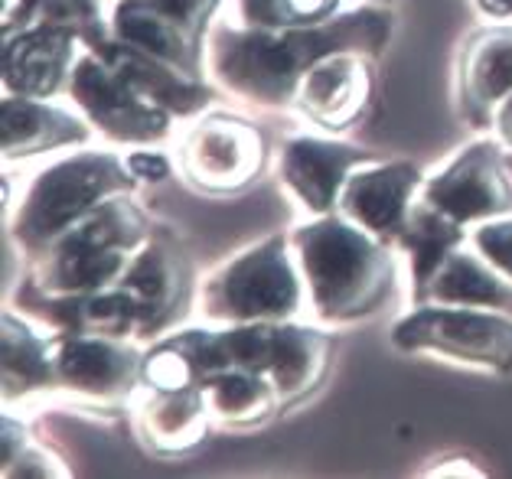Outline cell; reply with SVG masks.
I'll return each instance as SVG.
<instances>
[{
	"mask_svg": "<svg viewBox=\"0 0 512 479\" xmlns=\"http://www.w3.org/2000/svg\"><path fill=\"white\" fill-rule=\"evenodd\" d=\"M389 36L382 14H356L346 20H323L314 27H219L212 36V69L232 92L255 102H287L304 72L333 53H376Z\"/></svg>",
	"mask_w": 512,
	"mask_h": 479,
	"instance_id": "obj_1",
	"label": "cell"
},
{
	"mask_svg": "<svg viewBox=\"0 0 512 479\" xmlns=\"http://www.w3.org/2000/svg\"><path fill=\"white\" fill-rule=\"evenodd\" d=\"M310 297L323 320H356L379 310L395 287L389 251L349 219H320L294 232Z\"/></svg>",
	"mask_w": 512,
	"mask_h": 479,
	"instance_id": "obj_2",
	"label": "cell"
},
{
	"mask_svg": "<svg viewBox=\"0 0 512 479\" xmlns=\"http://www.w3.org/2000/svg\"><path fill=\"white\" fill-rule=\"evenodd\" d=\"M144 235V219L128 199H115L108 206H95L89 216L56 238L43 264V291L46 294H89L102 291L115 277L128 271L134 261L128 251Z\"/></svg>",
	"mask_w": 512,
	"mask_h": 479,
	"instance_id": "obj_3",
	"label": "cell"
},
{
	"mask_svg": "<svg viewBox=\"0 0 512 479\" xmlns=\"http://www.w3.org/2000/svg\"><path fill=\"white\" fill-rule=\"evenodd\" d=\"M134 180L118 167L115 157L105 154H82L56 163L33 183L20 219L14 222V235L27 248L53 245L56 238L76 225L82 216L121 189H131Z\"/></svg>",
	"mask_w": 512,
	"mask_h": 479,
	"instance_id": "obj_4",
	"label": "cell"
},
{
	"mask_svg": "<svg viewBox=\"0 0 512 479\" xmlns=\"http://www.w3.org/2000/svg\"><path fill=\"white\" fill-rule=\"evenodd\" d=\"M301 307V284L287 258L284 235L245 251L206 284V313L235 323L284 320Z\"/></svg>",
	"mask_w": 512,
	"mask_h": 479,
	"instance_id": "obj_5",
	"label": "cell"
},
{
	"mask_svg": "<svg viewBox=\"0 0 512 479\" xmlns=\"http://www.w3.org/2000/svg\"><path fill=\"white\" fill-rule=\"evenodd\" d=\"M421 307L398 323L395 343L402 349H428L486 369H512V323L506 317L480 307Z\"/></svg>",
	"mask_w": 512,
	"mask_h": 479,
	"instance_id": "obj_6",
	"label": "cell"
},
{
	"mask_svg": "<svg viewBox=\"0 0 512 479\" xmlns=\"http://www.w3.org/2000/svg\"><path fill=\"white\" fill-rule=\"evenodd\" d=\"M219 0H124L115 14L118 40L196 75L199 46Z\"/></svg>",
	"mask_w": 512,
	"mask_h": 479,
	"instance_id": "obj_7",
	"label": "cell"
},
{
	"mask_svg": "<svg viewBox=\"0 0 512 479\" xmlns=\"http://www.w3.org/2000/svg\"><path fill=\"white\" fill-rule=\"evenodd\" d=\"M180 167L186 180L206 193H232L265 167V137L248 121L212 115L183 137Z\"/></svg>",
	"mask_w": 512,
	"mask_h": 479,
	"instance_id": "obj_8",
	"label": "cell"
},
{
	"mask_svg": "<svg viewBox=\"0 0 512 479\" xmlns=\"http://www.w3.org/2000/svg\"><path fill=\"white\" fill-rule=\"evenodd\" d=\"M72 95L89 118L121 141H154L167 134V111L144 95L128 75L111 62L85 56L72 69Z\"/></svg>",
	"mask_w": 512,
	"mask_h": 479,
	"instance_id": "obj_9",
	"label": "cell"
},
{
	"mask_svg": "<svg viewBox=\"0 0 512 479\" xmlns=\"http://www.w3.org/2000/svg\"><path fill=\"white\" fill-rule=\"evenodd\" d=\"M424 203L460 225L493 219L512 209V180L496 144H473L447 170L424 183Z\"/></svg>",
	"mask_w": 512,
	"mask_h": 479,
	"instance_id": "obj_10",
	"label": "cell"
},
{
	"mask_svg": "<svg viewBox=\"0 0 512 479\" xmlns=\"http://www.w3.org/2000/svg\"><path fill=\"white\" fill-rule=\"evenodd\" d=\"M421 186V173L411 163H385L362 173H349L340 193V212L372 235H398L411 212V193Z\"/></svg>",
	"mask_w": 512,
	"mask_h": 479,
	"instance_id": "obj_11",
	"label": "cell"
},
{
	"mask_svg": "<svg viewBox=\"0 0 512 479\" xmlns=\"http://www.w3.org/2000/svg\"><path fill=\"white\" fill-rule=\"evenodd\" d=\"M366 53H333L317 59L297 85V105L323 128L340 131L369 102Z\"/></svg>",
	"mask_w": 512,
	"mask_h": 479,
	"instance_id": "obj_12",
	"label": "cell"
},
{
	"mask_svg": "<svg viewBox=\"0 0 512 479\" xmlns=\"http://www.w3.org/2000/svg\"><path fill=\"white\" fill-rule=\"evenodd\" d=\"M369 160L372 154H366V150L314 141V137H297V141L284 144L281 173H284V183L304 199L307 209L327 216V212L340 203V193L353 167Z\"/></svg>",
	"mask_w": 512,
	"mask_h": 479,
	"instance_id": "obj_13",
	"label": "cell"
},
{
	"mask_svg": "<svg viewBox=\"0 0 512 479\" xmlns=\"http://www.w3.org/2000/svg\"><path fill=\"white\" fill-rule=\"evenodd\" d=\"M512 95V23L480 30L460 56V105L464 115L486 128L503 98Z\"/></svg>",
	"mask_w": 512,
	"mask_h": 479,
	"instance_id": "obj_14",
	"label": "cell"
},
{
	"mask_svg": "<svg viewBox=\"0 0 512 479\" xmlns=\"http://www.w3.org/2000/svg\"><path fill=\"white\" fill-rule=\"evenodd\" d=\"M72 33L69 27L40 23L7 43V88L23 98H46L59 92L72 66Z\"/></svg>",
	"mask_w": 512,
	"mask_h": 479,
	"instance_id": "obj_15",
	"label": "cell"
},
{
	"mask_svg": "<svg viewBox=\"0 0 512 479\" xmlns=\"http://www.w3.org/2000/svg\"><path fill=\"white\" fill-rule=\"evenodd\" d=\"M53 375L85 395H118L134 378V352L108 336H76L56 352Z\"/></svg>",
	"mask_w": 512,
	"mask_h": 479,
	"instance_id": "obj_16",
	"label": "cell"
},
{
	"mask_svg": "<svg viewBox=\"0 0 512 479\" xmlns=\"http://www.w3.org/2000/svg\"><path fill=\"white\" fill-rule=\"evenodd\" d=\"M503 277L506 274L496 271L483 255L477 258L451 251L431 277V284L421 291V304L512 310V281H503Z\"/></svg>",
	"mask_w": 512,
	"mask_h": 479,
	"instance_id": "obj_17",
	"label": "cell"
},
{
	"mask_svg": "<svg viewBox=\"0 0 512 479\" xmlns=\"http://www.w3.org/2000/svg\"><path fill=\"white\" fill-rule=\"evenodd\" d=\"M89 137L82 121L62 115V111L40 105L36 98L10 95L4 98V154L33 157L49 147L79 144Z\"/></svg>",
	"mask_w": 512,
	"mask_h": 479,
	"instance_id": "obj_18",
	"label": "cell"
},
{
	"mask_svg": "<svg viewBox=\"0 0 512 479\" xmlns=\"http://www.w3.org/2000/svg\"><path fill=\"white\" fill-rule=\"evenodd\" d=\"M206 398L190 388H154L151 401L141 408V431L157 450H186L203 440Z\"/></svg>",
	"mask_w": 512,
	"mask_h": 479,
	"instance_id": "obj_19",
	"label": "cell"
},
{
	"mask_svg": "<svg viewBox=\"0 0 512 479\" xmlns=\"http://www.w3.org/2000/svg\"><path fill=\"white\" fill-rule=\"evenodd\" d=\"M180 264L167 255L164 245H151L144 255H137L128 271L121 274V291L134 297L141 310V330H154L180 300Z\"/></svg>",
	"mask_w": 512,
	"mask_h": 479,
	"instance_id": "obj_20",
	"label": "cell"
},
{
	"mask_svg": "<svg viewBox=\"0 0 512 479\" xmlns=\"http://www.w3.org/2000/svg\"><path fill=\"white\" fill-rule=\"evenodd\" d=\"M398 242L411 255L415 287L424 291L431 284V277L437 274V268L444 264V258L464 242V232H460V222L447 219L444 212H437L431 203L421 199L418 206H411L402 232H398Z\"/></svg>",
	"mask_w": 512,
	"mask_h": 479,
	"instance_id": "obj_21",
	"label": "cell"
},
{
	"mask_svg": "<svg viewBox=\"0 0 512 479\" xmlns=\"http://www.w3.org/2000/svg\"><path fill=\"white\" fill-rule=\"evenodd\" d=\"M206 405L209 411H216L219 418L248 424L265 418V411L274 408V401H281L274 392L271 378L245 369H226L206 378Z\"/></svg>",
	"mask_w": 512,
	"mask_h": 479,
	"instance_id": "obj_22",
	"label": "cell"
},
{
	"mask_svg": "<svg viewBox=\"0 0 512 479\" xmlns=\"http://www.w3.org/2000/svg\"><path fill=\"white\" fill-rule=\"evenodd\" d=\"M340 0H239V20L245 27H314L333 17Z\"/></svg>",
	"mask_w": 512,
	"mask_h": 479,
	"instance_id": "obj_23",
	"label": "cell"
},
{
	"mask_svg": "<svg viewBox=\"0 0 512 479\" xmlns=\"http://www.w3.org/2000/svg\"><path fill=\"white\" fill-rule=\"evenodd\" d=\"M4 375H7V385L14 382L20 375L23 382H49L53 378V362L46 359V352L53 343L46 339H36L30 330H20L17 320L4 317Z\"/></svg>",
	"mask_w": 512,
	"mask_h": 479,
	"instance_id": "obj_24",
	"label": "cell"
},
{
	"mask_svg": "<svg viewBox=\"0 0 512 479\" xmlns=\"http://www.w3.org/2000/svg\"><path fill=\"white\" fill-rule=\"evenodd\" d=\"M473 245L496 271H503L512 281V219L486 222L483 229L473 232Z\"/></svg>",
	"mask_w": 512,
	"mask_h": 479,
	"instance_id": "obj_25",
	"label": "cell"
},
{
	"mask_svg": "<svg viewBox=\"0 0 512 479\" xmlns=\"http://www.w3.org/2000/svg\"><path fill=\"white\" fill-rule=\"evenodd\" d=\"M128 170L134 176H144V180H164L170 167H167L164 157L147 154V150H137V154H131V160H128Z\"/></svg>",
	"mask_w": 512,
	"mask_h": 479,
	"instance_id": "obj_26",
	"label": "cell"
},
{
	"mask_svg": "<svg viewBox=\"0 0 512 479\" xmlns=\"http://www.w3.org/2000/svg\"><path fill=\"white\" fill-rule=\"evenodd\" d=\"M493 121H496V131H499V137L512 147V95L509 98H503L499 102V108L493 111Z\"/></svg>",
	"mask_w": 512,
	"mask_h": 479,
	"instance_id": "obj_27",
	"label": "cell"
},
{
	"mask_svg": "<svg viewBox=\"0 0 512 479\" xmlns=\"http://www.w3.org/2000/svg\"><path fill=\"white\" fill-rule=\"evenodd\" d=\"M477 4H480L490 17H499V20L512 17V0H477Z\"/></svg>",
	"mask_w": 512,
	"mask_h": 479,
	"instance_id": "obj_28",
	"label": "cell"
}]
</instances>
